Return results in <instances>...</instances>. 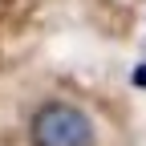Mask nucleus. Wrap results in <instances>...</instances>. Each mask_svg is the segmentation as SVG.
Returning <instances> with one entry per match:
<instances>
[{
	"instance_id": "f257e3e1",
	"label": "nucleus",
	"mask_w": 146,
	"mask_h": 146,
	"mask_svg": "<svg viewBox=\"0 0 146 146\" xmlns=\"http://www.w3.org/2000/svg\"><path fill=\"white\" fill-rule=\"evenodd\" d=\"M29 146H98V122L69 98H45L29 114Z\"/></svg>"
},
{
	"instance_id": "f03ea898",
	"label": "nucleus",
	"mask_w": 146,
	"mask_h": 146,
	"mask_svg": "<svg viewBox=\"0 0 146 146\" xmlns=\"http://www.w3.org/2000/svg\"><path fill=\"white\" fill-rule=\"evenodd\" d=\"M130 81H134L138 89H146V61H138V65L130 69Z\"/></svg>"
}]
</instances>
